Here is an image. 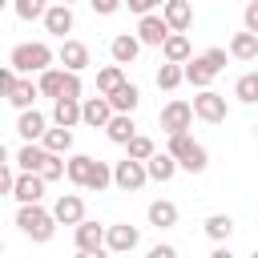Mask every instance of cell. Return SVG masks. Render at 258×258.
Listing matches in <instances>:
<instances>
[{
    "mask_svg": "<svg viewBox=\"0 0 258 258\" xmlns=\"http://www.w3.org/2000/svg\"><path fill=\"white\" fill-rule=\"evenodd\" d=\"M77 250L81 254H101L105 250V226H97V222H77Z\"/></svg>",
    "mask_w": 258,
    "mask_h": 258,
    "instance_id": "7c38bea8",
    "label": "cell"
},
{
    "mask_svg": "<svg viewBox=\"0 0 258 258\" xmlns=\"http://www.w3.org/2000/svg\"><path fill=\"white\" fill-rule=\"evenodd\" d=\"M173 173H177V161H173L169 153H157V149H153V153L145 157V177H153V181H169Z\"/></svg>",
    "mask_w": 258,
    "mask_h": 258,
    "instance_id": "44dd1931",
    "label": "cell"
},
{
    "mask_svg": "<svg viewBox=\"0 0 258 258\" xmlns=\"http://www.w3.org/2000/svg\"><path fill=\"white\" fill-rule=\"evenodd\" d=\"M181 169H189V173H202L206 165H210V153H206V145H198L185 129L181 133H169V149H165Z\"/></svg>",
    "mask_w": 258,
    "mask_h": 258,
    "instance_id": "3957f363",
    "label": "cell"
},
{
    "mask_svg": "<svg viewBox=\"0 0 258 258\" xmlns=\"http://www.w3.org/2000/svg\"><path fill=\"white\" fill-rule=\"evenodd\" d=\"M149 226H157V230L177 226V206L173 202H149Z\"/></svg>",
    "mask_w": 258,
    "mask_h": 258,
    "instance_id": "484cf974",
    "label": "cell"
},
{
    "mask_svg": "<svg viewBox=\"0 0 258 258\" xmlns=\"http://www.w3.org/2000/svg\"><path fill=\"white\" fill-rule=\"evenodd\" d=\"M44 181H56V177H64V161H60V153H44V161H40V169H36Z\"/></svg>",
    "mask_w": 258,
    "mask_h": 258,
    "instance_id": "d590c367",
    "label": "cell"
},
{
    "mask_svg": "<svg viewBox=\"0 0 258 258\" xmlns=\"http://www.w3.org/2000/svg\"><path fill=\"white\" fill-rule=\"evenodd\" d=\"M226 69V48H206L202 56H185L181 60V81H189V85H198V89H206L218 73Z\"/></svg>",
    "mask_w": 258,
    "mask_h": 258,
    "instance_id": "6da1fadb",
    "label": "cell"
},
{
    "mask_svg": "<svg viewBox=\"0 0 258 258\" xmlns=\"http://www.w3.org/2000/svg\"><path fill=\"white\" fill-rule=\"evenodd\" d=\"M137 242H141V230L129 222L105 230V250H113V254H129V250H137Z\"/></svg>",
    "mask_w": 258,
    "mask_h": 258,
    "instance_id": "52a82bcc",
    "label": "cell"
},
{
    "mask_svg": "<svg viewBox=\"0 0 258 258\" xmlns=\"http://www.w3.org/2000/svg\"><path fill=\"white\" fill-rule=\"evenodd\" d=\"M0 161H8V149H4V145H0Z\"/></svg>",
    "mask_w": 258,
    "mask_h": 258,
    "instance_id": "bcb514c9",
    "label": "cell"
},
{
    "mask_svg": "<svg viewBox=\"0 0 258 258\" xmlns=\"http://www.w3.org/2000/svg\"><path fill=\"white\" fill-rule=\"evenodd\" d=\"M242 20H246V32H258V0H250V4H246Z\"/></svg>",
    "mask_w": 258,
    "mask_h": 258,
    "instance_id": "ab89813d",
    "label": "cell"
},
{
    "mask_svg": "<svg viewBox=\"0 0 258 258\" xmlns=\"http://www.w3.org/2000/svg\"><path fill=\"white\" fill-rule=\"evenodd\" d=\"M157 48L165 52V60H177V64H181V60L189 56V36H185V32H165V40H161Z\"/></svg>",
    "mask_w": 258,
    "mask_h": 258,
    "instance_id": "cb8c5ba5",
    "label": "cell"
},
{
    "mask_svg": "<svg viewBox=\"0 0 258 258\" xmlns=\"http://www.w3.org/2000/svg\"><path fill=\"white\" fill-rule=\"evenodd\" d=\"M109 113H113V109H109L105 97H85V101H81V121L93 125V129H101V125L109 121Z\"/></svg>",
    "mask_w": 258,
    "mask_h": 258,
    "instance_id": "d6986e66",
    "label": "cell"
},
{
    "mask_svg": "<svg viewBox=\"0 0 258 258\" xmlns=\"http://www.w3.org/2000/svg\"><path fill=\"white\" fill-rule=\"evenodd\" d=\"M165 32H169V24L161 20V16H153V12H141V20H137V40L141 44H161L165 40Z\"/></svg>",
    "mask_w": 258,
    "mask_h": 258,
    "instance_id": "4fadbf2b",
    "label": "cell"
},
{
    "mask_svg": "<svg viewBox=\"0 0 258 258\" xmlns=\"http://www.w3.org/2000/svg\"><path fill=\"white\" fill-rule=\"evenodd\" d=\"M56 56H60V64H64L69 73H81V69H89V48H85L81 40H64Z\"/></svg>",
    "mask_w": 258,
    "mask_h": 258,
    "instance_id": "ac0fdd59",
    "label": "cell"
},
{
    "mask_svg": "<svg viewBox=\"0 0 258 258\" xmlns=\"http://www.w3.org/2000/svg\"><path fill=\"white\" fill-rule=\"evenodd\" d=\"M12 198L16 202H40L44 198V177L20 169V177H12Z\"/></svg>",
    "mask_w": 258,
    "mask_h": 258,
    "instance_id": "30bf717a",
    "label": "cell"
},
{
    "mask_svg": "<svg viewBox=\"0 0 258 258\" xmlns=\"http://www.w3.org/2000/svg\"><path fill=\"white\" fill-rule=\"evenodd\" d=\"M189 109H194V117H202L206 125H222V121H226V97H222V93H214L210 85L194 97V105H189Z\"/></svg>",
    "mask_w": 258,
    "mask_h": 258,
    "instance_id": "8992f818",
    "label": "cell"
},
{
    "mask_svg": "<svg viewBox=\"0 0 258 258\" xmlns=\"http://www.w3.org/2000/svg\"><path fill=\"white\" fill-rule=\"evenodd\" d=\"M177 85H181V64L177 60H165L157 69V89H177Z\"/></svg>",
    "mask_w": 258,
    "mask_h": 258,
    "instance_id": "d6a6232c",
    "label": "cell"
},
{
    "mask_svg": "<svg viewBox=\"0 0 258 258\" xmlns=\"http://www.w3.org/2000/svg\"><path fill=\"white\" fill-rule=\"evenodd\" d=\"M105 101H109V109H113V113H133V109H137V101H141V93H137V85L121 81L117 89H109V93H105Z\"/></svg>",
    "mask_w": 258,
    "mask_h": 258,
    "instance_id": "5bb4252c",
    "label": "cell"
},
{
    "mask_svg": "<svg viewBox=\"0 0 258 258\" xmlns=\"http://www.w3.org/2000/svg\"><path fill=\"white\" fill-rule=\"evenodd\" d=\"M12 177H16V173L8 169V161H0V198H4V194H12Z\"/></svg>",
    "mask_w": 258,
    "mask_h": 258,
    "instance_id": "b9f144b4",
    "label": "cell"
},
{
    "mask_svg": "<svg viewBox=\"0 0 258 258\" xmlns=\"http://www.w3.org/2000/svg\"><path fill=\"white\" fill-rule=\"evenodd\" d=\"M109 52H113V60H117V64H133V60H137V52H141V40H137V36H129V32H121V36H113V40H109Z\"/></svg>",
    "mask_w": 258,
    "mask_h": 258,
    "instance_id": "e0dca14e",
    "label": "cell"
},
{
    "mask_svg": "<svg viewBox=\"0 0 258 258\" xmlns=\"http://www.w3.org/2000/svg\"><path fill=\"white\" fill-rule=\"evenodd\" d=\"M125 149H129V157H137V161H145V157L153 153V141H149V137H141V133H133V137L125 141Z\"/></svg>",
    "mask_w": 258,
    "mask_h": 258,
    "instance_id": "8d00e7d4",
    "label": "cell"
},
{
    "mask_svg": "<svg viewBox=\"0 0 258 258\" xmlns=\"http://www.w3.org/2000/svg\"><path fill=\"white\" fill-rule=\"evenodd\" d=\"M40 145H44L48 153H69V149H73V129H64V125L48 129V125H44V133H40Z\"/></svg>",
    "mask_w": 258,
    "mask_h": 258,
    "instance_id": "603a6c76",
    "label": "cell"
},
{
    "mask_svg": "<svg viewBox=\"0 0 258 258\" xmlns=\"http://www.w3.org/2000/svg\"><path fill=\"white\" fill-rule=\"evenodd\" d=\"M89 169H93V157H89V153H73V157H69V165H64V173H69V181H73V185H85Z\"/></svg>",
    "mask_w": 258,
    "mask_h": 258,
    "instance_id": "f546056e",
    "label": "cell"
},
{
    "mask_svg": "<svg viewBox=\"0 0 258 258\" xmlns=\"http://www.w3.org/2000/svg\"><path fill=\"white\" fill-rule=\"evenodd\" d=\"M60 4H73V0H60Z\"/></svg>",
    "mask_w": 258,
    "mask_h": 258,
    "instance_id": "c3c4849f",
    "label": "cell"
},
{
    "mask_svg": "<svg viewBox=\"0 0 258 258\" xmlns=\"http://www.w3.org/2000/svg\"><path fill=\"white\" fill-rule=\"evenodd\" d=\"M105 185H109V165L93 157V169H89V177H85V189H93V194H101Z\"/></svg>",
    "mask_w": 258,
    "mask_h": 258,
    "instance_id": "836d02e7",
    "label": "cell"
},
{
    "mask_svg": "<svg viewBox=\"0 0 258 258\" xmlns=\"http://www.w3.org/2000/svg\"><path fill=\"white\" fill-rule=\"evenodd\" d=\"M161 20L169 24V32H185L194 24V4L189 0H161Z\"/></svg>",
    "mask_w": 258,
    "mask_h": 258,
    "instance_id": "ba28073f",
    "label": "cell"
},
{
    "mask_svg": "<svg viewBox=\"0 0 258 258\" xmlns=\"http://www.w3.org/2000/svg\"><path fill=\"white\" fill-rule=\"evenodd\" d=\"M0 250H4V242H0Z\"/></svg>",
    "mask_w": 258,
    "mask_h": 258,
    "instance_id": "681fc988",
    "label": "cell"
},
{
    "mask_svg": "<svg viewBox=\"0 0 258 258\" xmlns=\"http://www.w3.org/2000/svg\"><path fill=\"white\" fill-rule=\"evenodd\" d=\"M4 4H8V0H0V12H4Z\"/></svg>",
    "mask_w": 258,
    "mask_h": 258,
    "instance_id": "7dc6e473",
    "label": "cell"
},
{
    "mask_svg": "<svg viewBox=\"0 0 258 258\" xmlns=\"http://www.w3.org/2000/svg\"><path fill=\"white\" fill-rule=\"evenodd\" d=\"M40 16H44V28H48L52 36L64 40V32H73V8H69V4H52V8H44Z\"/></svg>",
    "mask_w": 258,
    "mask_h": 258,
    "instance_id": "9a60e30c",
    "label": "cell"
},
{
    "mask_svg": "<svg viewBox=\"0 0 258 258\" xmlns=\"http://www.w3.org/2000/svg\"><path fill=\"white\" fill-rule=\"evenodd\" d=\"M8 64H12L16 73H40V69H48V64H52V48H48L44 40L16 44V48H12V56H8Z\"/></svg>",
    "mask_w": 258,
    "mask_h": 258,
    "instance_id": "277c9868",
    "label": "cell"
},
{
    "mask_svg": "<svg viewBox=\"0 0 258 258\" xmlns=\"http://www.w3.org/2000/svg\"><path fill=\"white\" fill-rule=\"evenodd\" d=\"M121 4H129V12H137V16H141V12H153L161 0H121Z\"/></svg>",
    "mask_w": 258,
    "mask_h": 258,
    "instance_id": "ee69618b",
    "label": "cell"
},
{
    "mask_svg": "<svg viewBox=\"0 0 258 258\" xmlns=\"http://www.w3.org/2000/svg\"><path fill=\"white\" fill-rule=\"evenodd\" d=\"M60 97H77V101H81V73H69V69H64V77H60Z\"/></svg>",
    "mask_w": 258,
    "mask_h": 258,
    "instance_id": "74e56055",
    "label": "cell"
},
{
    "mask_svg": "<svg viewBox=\"0 0 258 258\" xmlns=\"http://www.w3.org/2000/svg\"><path fill=\"white\" fill-rule=\"evenodd\" d=\"M121 81H125V73H121V64H105V69L97 73V93L105 97V93H109V89H117Z\"/></svg>",
    "mask_w": 258,
    "mask_h": 258,
    "instance_id": "1f68e13d",
    "label": "cell"
},
{
    "mask_svg": "<svg viewBox=\"0 0 258 258\" xmlns=\"http://www.w3.org/2000/svg\"><path fill=\"white\" fill-rule=\"evenodd\" d=\"M109 181L117 185V189H125V194H137L149 177H145V161H137V157H125V161H117L113 169H109Z\"/></svg>",
    "mask_w": 258,
    "mask_h": 258,
    "instance_id": "5b68a950",
    "label": "cell"
},
{
    "mask_svg": "<svg viewBox=\"0 0 258 258\" xmlns=\"http://www.w3.org/2000/svg\"><path fill=\"white\" fill-rule=\"evenodd\" d=\"M48 214H52V222H60V226H77V222L85 218V202H81L77 194H60Z\"/></svg>",
    "mask_w": 258,
    "mask_h": 258,
    "instance_id": "8fae6325",
    "label": "cell"
},
{
    "mask_svg": "<svg viewBox=\"0 0 258 258\" xmlns=\"http://www.w3.org/2000/svg\"><path fill=\"white\" fill-rule=\"evenodd\" d=\"M44 12V0H16V16L20 20H36Z\"/></svg>",
    "mask_w": 258,
    "mask_h": 258,
    "instance_id": "f35d334b",
    "label": "cell"
},
{
    "mask_svg": "<svg viewBox=\"0 0 258 258\" xmlns=\"http://www.w3.org/2000/svg\"><path fill=\"white\" fill-rule=\"evenodd\" d=\"M230 56L254 60V56H258V32H238V36L230 40Z\"/></svg>",
    "mask_w": 258,
    "mask_h": 258,
    "instance_id": "4316f807",
    "label": "cell"
},
{
    "mask_svg": "<svg viewBox=\"0 0 258 258\" xmlns=\"http://www.w3.org/2000/svg\"><path fill=\"white\" fill-rule=\"evenodd\" d=\"M12 81H16V69H12V64H0V97L12 89Z\"/></svg>",
    "mask_w": 258,
    "mask_h": 258,
    "instance_id": "60d3db41",
    "label": "cell"
},
{
    "mask_svg": "<svg viewBox=\"0 0 258 258\" xmlns=\"http://www.w3.org/2000/svg\"><path fill=\"white\" fill-rule=\"evenodd\" d=\"M16 226H20V234L32 238V242H48L52 230H56L52 214H48L40 202H20V210H16Z\"/></svg>",
    "mask_w": 258,
    "mask_h": 258,
    "instance_id": "7a4b0ae2",
    "label": "cell"
},
{
    "mask_svg": "<svg viewBox=\"0 0 258 258\" xmlns=\"http://www.w3.org/2000/svg\"><path fill=\"white\" fill-rule=\"evenodd\" d=\"M16 133H20L24 141H40V133H44V113H36L32 105L20 109V117H16Z\"/></svg>",
    "mask_w": 258,
    "mask_h": 258,
    "instance_id": "ffe728a7",
    "label": "cell"
},
{
    "mask_svg": "<svg viewBox=\"0 0 258 258\" xmlns=\"http://www.w3.org/2000/svg\"><path fill=\"white\" fill-rule=\"evenodd\" d=\"M4 97H8V101H12L16 109H28V105H32V101H36L40 93H36V85H32V81H24V77H16V81H12V89H8Z\"/></svg>",
    "mask_w": 258,
    "mask_h": 258,
    "instance_id": "d4e9b609",
    "label": "cell"
},
{
    "mask_svg": "<svg viewBox=\"0 0 258 258\" xmlns=\"http://www.w3.org/2000/svg\"><path fill=\"white\" fill-rule=\"evenodd\" d=\"M161 129L165 133H181V129H189V121H194V109H189V101H169L165 109H161Z\"/></svg>",
    "mask_w": 258,
    "mask_h": 258,
    "instance_id": "9c48e42d",
    "label": "cell"
},
{
    "mask_svg": "<svg viewBox=\"0 0 258 258\" xmlns=\"http://www.w3.org/2000/svg\"><path fill=\"white\" fill-rule=\"evenodd\" d=\"M173 254H177L173 246H153V250H149V258H173Z\"/></svg>",
    "mask_w": 258,
    "mask_h": 258,
    "instance_id": "f6af8a7d",
    "label": "cell"
},
{
    "mask_svg": "<svg viewBox=\"0 0 258 258\" xmlns=\"http://www.w3.org/2000/svg\"><path fill=\"white\" fill-rule=\"evenodd\" d=\"M44 153H48L44 145L24 141V145H20V153H16V165H20V169H28V173H36V169H40V161H44Z\"/></svg>",
    "mask_w": 258,
    "mask_h": 258,
    "instance_id": "f1b7e54d",
    "label": "cell"
},
{
    "mask_svg": "<svg viewBox=\"0 0 258 258\" xmlns=\"http://www.w3.org/2000/svg\"><path fill=\"white\" fill-rule=\"evenodd\" d=\"M101 129L109 133V141H113V145H125V141L137 133V125H133V113H109V121H105Z\"/></svg>",
    "mask_w": 258,
    "mask_h": 258,
    "instance_id": "2e32d148",
    "label": "cell"
},
{
    "mask_svg": "<svg viewBox=\"0 0 258 258\" xmlns=\"http://www.w3.org/2000/svg\"><path fill=\"white\" fill-rule=\"evenodd\" d=\"M238 101H246V105H254L258 101V73H246V77H238Z\"/></svg>",
    "mask_w": 258,
    "mask_h": 258,
    "instance_id": "e575fe53",
    "label": "cell"
},
{
    "mask_svg": "<svg viewBox=\"0 0 258 258\" xmlns=\"http://www.w3.org/2000/svg\"><path fill=\"white\" fill-rule=\"evenodd\" d=\"M52 121L64 125V129H73V125L81 121V101H77V97H56V105H52Z\"/></svg>",
    "mask_w": 258,
    "mask_h": 258,
    "instance_id": "7402d4cb",
    "label": "cell"
},
{
    "mask_svg": "<svg viewBox=\"0 0 258 258\" xmlns=\"http://www.w3.org/2000/svg\"><path fill=\"white\" fill-rule=\"evenodd\" d=\"M206 234H210L214 242H226V238L234 234V218H230V214H210V218H206Z\"/></svg>",
    "mask_w": 258,
    "mask_h": 258,
    "instance_id": "4dcf8cb0",
    "label": "cell"
},
{
    "mask_svg": "<svg viewBox=\"0 0 258 258\" xmlns=\"http://www.w3.org/2000/svg\"><path fill=\"white\" fill-rule=\"evenodd\" d=\"M93 4V12H101V16H113L117 8H121V0H89Z\"/></svg>",
    "mask_w": 258,
    "mask_h": 258,
    "instance_id": "7bdbcfd3",
    "label": "cell"
},
{
    "mask_svg": "<svg viewBox=\"0 0 258 258\" xmlns=\"http://www.w3.org/2000/svg\"><path fill=\"white\" fill-rule=\"evenodd\" d=\"M36 77H40V81H36V93L56 101V97H60V77H64V69H52V64H48V69H40Z\"/></svg>",
    "mask_w": 258,
    "mask_h": 258,
    "instance_id": "83f0119b",
    "label": "cell"
}]
</instances>
